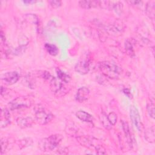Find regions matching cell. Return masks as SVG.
I'll list each match as a JSON object with an SVG mask.
<instances>
[{"label": "cell", "instance_id": "44dd1931", "mask_svg": "<svg viewBox=\"0 0 155 155\" xmlns=\"http://www.w3.org/2000/svg\"><path fill=\"white\" fill-rule=\"evenodd\" d=\"M101 123L102 124L103 126L107 130H110L112 128V125L111 124L107 116L104 113H102L101 116Z\"/></svg>", "mask_w": 155, "mask_h": 155}, {"label": "cell", "instance_id": "9a60e30c", "mask_svg": "<svg viewBox=\"0 0 155 155\" xmlns=\"http://www.w3.org/2000/svg\"><path fill=\"white\" fill-rule=\"evenodd\" d=\"M99 1H79V5L83 8L89 9L96 7L99 5Z\"/></svg>", "mask_w": 155, "mask_h": 155}, {"label": "cell", "instance_id": "ffe728a7", "mask_svg": "<svg viewBox=\"0 0 155 155\" xmlns=\"http://www.w3.org/2000/svg\"><path fill=\"white\" fill-rule=\"evenodd\" d=\"M57 75L58 78L65 83H68L71 80L70 76L61 70H57Z\"/></svg>", "mask_w": 155, "mask_h": 155}, {"label": "cell", "instance_id": "603a6c76", "mask_svg": "<svg viewBox=\"0 0 155 155\" xmlns=\"http://www.w3.org/2000/svg\"><path fill=\"white\" fill-rule=\"evenodd\" d=\"M108 117V119L110 121V122L111 124L112 125H114L117 121V114L114 113V112H111L108 114V115L107 116Z\"/></svg>", "mask_w": 155, "mask_h": 155}, {"label": "cell", "instance_id": "5bb4252c", "mask_svg": "<svg viewBox=\"0 0 155 155\" xmlns=\"http://www.w3.org/2000/svg\"><path fill=\"white\" fill-rule=\"evenodd\" d=\"M76 116L78 118L84 122H91L93 120V117L91 114L82 110H79L77 111L76 113Z\"/></svg>", "mask_w": 155, "mask_h": 155}, {"label": "cell", "instance_id": "e0dca14e", "mask_svg": "<svg viewBox=\"0 0 155 155\" xmlns=\"http://www.w3.org/2000/svg\"><path fill=\"white\" fill-rule=\"evenodd\" d=\"M145 139L149 142L153 143L154 142V127L153 126L148 128L145 132Z\"/></svg>", "mask_w": 155, "mask_h": 155}, {"label": "cell", "instance_id": "484cf974", "mask_svg": "<svg viewBox=\"0 0 155 155\" xmlns=\"http://www.w3.org/2000/svg\"><path fill=\"white\" fill-rule=\"evenodd\" d=\"M8 145V142L5 139H2L1 140V154L3 153V152L6 149Z\"/></svg>", "mask_w": 155, "mask_h": 155}, {"label": "cell", "instance_id": "8992f818", "mask_svg": "<svg viewBox=\"0 0 155 155\" xmlns=\"http://www.w3.org/2000/svg\"><path fill=\"white\" fill-rule=\"evenodd\" d=\"M75 70L81 74H87L90 70V59L88 55H84L78 62L75 66Z\"/></svg>", "mask_w": 155, "mask_h": 155}, {"label": "cell", "instance_id": "3957f363", "mask_svg": "<svg viewBox=\"0 0 155 155\" xmlns=\"http://www.w3.org/2000/svg\"><path fill=\"white\" fill-rule=\"evenodd\" d=\"M53 114L43 107H37L35 110V118L38 123L45 125L53 118Z\"/></svg>", "mask_w": 155, "mask_h": 155}, {"label": "cell", "instance_id": "cb8c5ba5", "mask_svg": "<svg viewBox=\"0 0 155 155\" xmlns=\"http://www.w3.org/2000/svg\"><path fill=\"white\" fill-rule=\"evenodd\" d=\"M40 76L44 79H45L47 81H49L52 77L51 74L49 72L46 71H42V73H40Z\"/></svg>", "mask_w": 155, "mask_h": 155}, {"label": "cell", "instance_id": "5b68a950", "mask_svg": "<svg viewBox=\"0 0 155 155\" xmlns=\"http://www.w3.org/2000/svg\"><path fill=\"white\" fill-rule=\"evenodd\" d=\"M49 82L50 88L56 96L61 97L64 96L68 92L66 87H65L64 85L59 81L56 78L52 76L49 80Z\"/></svg>", "mask_w": 155, "mask_h": 155}, {"label": "cell", "instance_id": "7a4b0ae2", "mask_svg": "<svg viewBox=\"0 0 155 155\" xmlns=\"http://www.w3.org/2000/svg\"><path fill=\"white\" fill-rule=\"evenodd\" d=\"M63 137L61 134H53L41 140L39 143L40 149L43 151H50L55 149L61 142Z\"/></svg>", "mask_w": 155, "mask_h": 155}, {"label": "cell", "instance_id": "83f0119b", "mask_svg": "<svg viewBox=\"0 0 155 155\" xmlns=\"http://www.w3.org/2000/svg\"><path fill=\"white\" fill-rule=\"evenodd\" d=\"M24 3H33V2H35V1H24Z\"/></svg>", "mask_w": 155, "mask_h": 155}, {"label": "cell", "instance_id": "d4e9b609", "mask_svg": "<svg viewBox=\"0 0 155 155\" xmlns=\"http://www.w3.org/2000/svg\"><path fill=\"white\" fill-rule=\"evenodd\" d=\"M48 2L53 8H58L61 5V1L58 0H51L49 1Z\"/></svg>", "mask_w": 155, "mask_h": 155}, {"label": "cell", "instance_id": "9c48e42d", "mask_svg": "<svg viewBox=\"0 0 155 155\" xmlns=\"http://www.w3.org/2000/svg\"><path fill=\"white\" fill-rule=\"evenodd\" d=\"M90 96V90L85 87L78 89L76 94V100L79 102H83L88 99Z\"/></svg>", "mask_w": 155, "mask_h": 155}, {"label": "cell", "instance_id": "52a82bcc", "mask_svg": "<svg viewBox=\"0 0 155 155\" xmlns=\"http://www.w3.org/2000/svg\"><path fill=\"white\" fill-rule=\"evenodd\" d=\"M130 116L133 124H134L135 127L137 128V130L139 131H141L142 125L140 120V115L137 108L134 105H131L130 107Z\"/></svg>", "mask_w": 155, "mask_h": 155}, {"label": "cell", "instance_id": "4316f807", "mask_svg": "<svg viewBox=\"0 0 155 155\" xmlns=\"http://www.w3.org/2000/svg\"><path fill=\"white\" fill-rule=\"evenodd\" d=\"M124 93L125 94H127L129 97H130V90H128V89H127V88H125V89H124Z\"/></svg>", "mask_w": 155, "mask_h": 155}, {"label": "cell", "instance_id": "2e32d148", "mask_svg": "<svg viewBox=\"0 0 155 155\" xmlns=\"http://www.w3.org/2000/svg\"><path fill=\"white\" fill-rule=\"evenodd\" d=\"M154 97H151L147 102V110L149 116L153 119L154 118Z\"/></svg>", "mask_w": 155, "mask_h": 155}, {"label": "cell", "instance_id": "ba28073f", "mask_svg": "<svg viewBox=\"0 0 155 155\" xmlns=\"http://www.w3.org/2000/svg\"><path fill=\"white\" fill-rule=\"evenodd\" d=\"M19 78V74L16 71H10L5 73L2 79L5 82V84L8 85H12L15 84Z\"/></svg>", "mask_w": 155, "mask_h": 155}, {"label": "cell", "instance_id": "7c38bea8", "mask_svg": "<svg viewBox=\"0 0 155 155\" xmlns=\"http://www.w3.org/2000/svg\"><path fill=\"white\" fill-rule=\"evenodd\" d=\"M122 128L125 134V136L127 140V143L130 146L132 145V136L130 129V127L128 124V123L124 120H122Z\"/></svg>", "mask_w": 155, "mask_h": 155}, {"label": "cell", "instance_id": "277c9868", "mask_svg": "<svg viewBox=\"0 0 155 155\" xmlns=\"http://www.w3.org/2000/svg\"><path fill=\"white\" fill-rule=\"evenodd\" d=\"M9 107L11 110H16L22 108H27L31 106V100L27 96L18 97L9 103Z\"/></svg>", "mask_w": 155, "mask_h": 155}, {"label": "cell", "instance_id": "d6986e66", "mask_svg": "<svg viewBox=\"0 0 155 155\" xmlns=\"http://www.w3.org/2000/svg\"><path fill=\"white\" fill-rule=\"evenodd\" d=\"M45 48L47 52L52 55V56H56L58 54L59 52L58 48L54 44H45Z\"/></svg>", "mask_w": 155, "mask_h": 155}, {"label": "cell", "instance_id": "4fadbf2b", "mask_svg": "<svg viewBox=\"0 0 155 155\" xmlns=\"http://www.w3.org/2000/svg\"><path fill=\"white\" fill-rule=\"evenodd\" d=\"M108 9H112L118 15H120L123 10V4L120 1H109Z\"/></svg>", "mask_w": 155, "mask_h": 155}, {"label": "cell", "instance_id": "6da1fadb", "mask_svg": "<svg viewBox=\"0 0 155 155\" xmlns=\"http://www.w3.org/2000/svg\"><path fill=\"white\" fill-rule=\"evenodd\" d=\"M99 68L102 73L106 77L116 79L120 75L119 67L113 62L110 61H103L99 63Z\"/></svg>", "mask_w": 155, "mask_h": 155}, {"label": "cell", "instance_id": "ac0fdd59", "mask_svg": "<svg viewBox=\"0 0 155 155\" xmlns=\"http://www.w3.org/2000/svg\"><path fill=\"white\" fill-rule=\"evenodd\" d=\"M154 1H150L147 3L146 5V13L147 15L152 19H154Z\"/></svg>", "mask_w": 155, "mask_h": 155}, {"label": "cell", "instance_id": "7402d4cb", "mask_svg": "<svg viewBox=\"0 0 155 155\" xmlns=\"http://www.w3.org/2000/svg\"><path fill=\"white\" fill-rule=\"evenodd\" d=\"M125 48L127 54L130 56H133L134 55V51L133 45L129 40H127L125 43Z\"/></svg>", "mask_w": 155, "mask_h": 155}, {"label": "cell", "instance_id": "8fae6325", "mask_svg": "<svg viewBox=\"0 0 155 155\" xmlns=\"http://www.w3.org/2000/svg\"><path fill=\"white\" fill-rule=\"evenodd\" d=\"M16 122L19 127L22 128H27L31 127L33 124V120L31 117H18L16 120Z\"/></svg>", "mask_w": 155, "mask_h": 155}, {"label": "cell", "instance_id": "30bf717a", "mask_svg": "<svg viewBox=\"0 0 155 155\" xmlns=\"http://www.w3.org/2000/svg\"><path fill=\"white\" fill-rule=\"evenodd\" d=\"M10 123V114L8 110L6 108H2L1 112L0 125L1 128H4Z\"/></svg>", "mask_w": 155, "mask_h": 155}]
</instances>
